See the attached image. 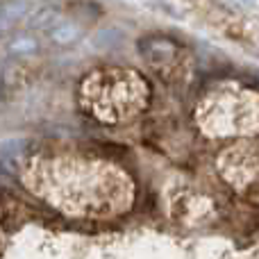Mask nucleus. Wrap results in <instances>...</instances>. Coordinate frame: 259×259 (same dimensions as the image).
<instances>
[{
    "label": "nucleus",
    "instance_id": "2",
    "mask_svg": "<svg viewBox=\"0 0 259 259\" xmlns=\"http://www.w3.org/2000/svg\"><path fill=\"white\" fill-rule=\"evenodd\" d=\"M232 3H239V5H252L255 0H232Z\"/></svg>",
    "mask_w": 259,
    "mask_h": 259
},
{
    "label": "nucleus",
    "instance_id": "1",
    "mask_svg": "<svg viewBox=\"0 0 259 259\" xmlns=\"http://www.w3.org/2000/svg\"><path fill=\"white\" fill-rule=\"evenodd\" d=\"M77 34H80L77 30L62 25L59 30H55V32H53V39H55V41H59V44H71L73 39H77Z\"/></svg>",
    "mask_w": 259,
    "mask_h": 259
}]
</instances>
